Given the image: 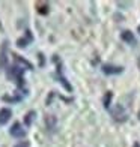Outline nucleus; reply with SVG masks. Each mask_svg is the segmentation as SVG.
Returning <instances> with one entry per match:
<instances>
[{
	"label": "nucleus",
	"mask_w": 140,
	"mask_h": 147,
	"mask_svg": "<svg viewBox=\"0 0 140 147\" xmlns=\"http://www.w3.org/2000/svg\"><path fill=\"white\" fill-rule=\"evenodd\" d=\"M23 74H24V69L20 68V66H11L6 72V77L12 81H15L20 87H23Z\"/></svg>",
	"instance_id": "f257e3e1"
},
{
	"label": "nucleus",
	"mask_w": 140,
	"mask_h": 147,
	"mask_svg": "<svg viewBox=\"0 0 140 147\" xmlns=\"http://www.w3.org/2000/svg\"><path fill=\"white\" fill-rule=\"evenodd\" d=\"M110 113H111L113 119L118 120V122H125V120H126V113H125L122 105H116L115 108L110 110Z\"/></svg>",
	"instance_id": "f03ea898"
},
{
	"label": "nucleus",
	"mask_w": 140,
	"mask_h": 147,
	"mask_svg": "<svg viewBox=\"0 0 140 147\" xmlns=\"http://www.w3.org/2000/svg\"><path fill=\"white\" fill-rule=\"evenodd\" d=\"M9 134H11V135L14 137V138H23V137L26 135V131L23 129V126L17 122V123H14V126L11 128Z\"/></svg>",
	"instance_id": "7ed1b4c3"
},
{
	"label": "nucleus",
	"mask_w": 140,
	"mask_h": 147,
	"mask_svg": "<svg viewBox=\"0 0 140 147\" xmlns=\"http://www.w3.org/2000/svg\"><path fill=\"white\" fill-rule=\"evenodd\" d=\"M124 71L122 66H113V65H103V72L107 75H115V74H121Z\"/></svg>",
	"instance_id": "20e7f679"
},
{
	"label": "nucleus",
	"mask_w": 140,
	"mask_h": 147,
	"mask_svg": "<svg viewBox=\"0 0 140 147\" xmlns=\"http://www.w3.org/2000/svg\"><path fill=\"white\" fill-rule=\"evenodd\" d=\"M12 117V111L9 108H2L0 110V125H6Z\"/></svg>",
	"instance_id": "39448f33"
},
{
	"label": "nucleus",
	"mask_w": 140,
	"mask_h": 147,
	"mask_svg": "<svg viewBox=\"0 0 140 147\" xmlns=\"http://www.w3.org/2000/svg\"><path fill=\"white\" fill-rule=\"evenodd\" d=\"M121 38H122V41H125L126 44H131V45L136 44V38H134V35H133V32H130V30L122 32Z\"/></svg>",
	"instance_id": "423d86ee"
},
{
	"label": "nucleus",
	"mask_w": 140,
	"mask_h": 147,
	"mask_svg": "<svg viewBox=\"0 0 140 147\" xmlns=\"http://www.w3.org/2000/svg\"><path fill=\"white\" fill-rule=\"evenodd\" d=\"M6 48H8V42H5L2 47V53H0V68H5L6 62H8V57H6Z\"/></svg>",
	"instance_id": "0eeeda50"
},
{
	"label": "nucleus",
	"mask_w": 140,
	"mask_h": 147,
	"mask_svg": "<svg viewBox=\"0 0 140 147\" xmlns=\"http://www.w3.org/2000/svg\"><path fill=\"white\" fill-rule=\"evenodd\" d=\"M32 41V35L30 32H27V38H20L17 41V45L20 47V48H24V47H27V44Z\"/></svg>",
	"instance_id": "6e6552de"
},
{
	"label": "nucleus",
	"mask_w": 140,
	"mask_h": 147,
	"mask_svg": "<svg viewBox=\"0 0 140 147\" xmlns=\"http://www.w3.org/2000/svg\"><path fill=\"white\" fill-rule=\"evenodd\" d=\"M35 116H36V111H29L27 114H26V117H24V125L30 126L32 122H33V119H35Z\"/></svg>",
	"instance_id": "1a4fd4ad"
},
{
	"label": "nucleus",
	"mask_w": 140,
	"mask_h": 147,
	"mask_svg": "<svg viewBox=\"0 0 140 147\" xmlns=\"http://www.w3.org/2000/svg\"><path fill=\"white\" fill-rule=\"evenodd\" d=\"M110 99H111V92H107V95H105V98H104V107L105 108L110 107Z\"/></svg>",
	"instance_id": "9d476101"
},
{
	"label": "nucleus",
	"mask_w": 140,
	"mask_h": 147,
	"mask_svg": "<svg viewBox=\"0 0 140 147\" xmlns=\"http://www.w3.org/2000/svg\"><path fill=\"white\" fill-rule=\"evenodd\" d=\"M47 126L53 131V128H54V117H53V116H50L48 119H47Z\"/></svg>",
	"instance_id": "9b49d317"
},
{
	"label": "nucleus",
	"mask_w": 140,
	"mask_h": 147,
	"mask_svg": "<svg viewBox=\"0 0 140 147\" xmlns=\"http://www.w3.org/2000/svg\"><path fill=\"white\" fill-rule=\"evenodd\" d=\"M14 57H15V59L18 60V62H21V63H24V65H26V66H27V68H29V69H32V68H33V66H32V63H29V62H27V60H23V59H21V57H20V56H14Z\"/></svg>",
	"instance_id": "f8f14e48"
},
{
	"label": "nucleus",
	"mask_w": 140,
	"mask_h": 147,
	"mask_svg": "<svg viewBox=\"0 0 140 147\" xmlns=\"http://www.w3.org/2000/svg\"><path fill=\"white\" fill-rule=\"evenodd\" d=\"M30 146V143L29 141H24V143H20V144H17L15 147H29Z\"/></svg>",
	"instance_id": "ddd939ff"
},
{
	"label": "nucleus",
	"mask_w": 140,
	"mask_h": 147,
	"mask_svg": "<svg viewBox=\"0 0 140 147\" xmlns=\"http://www.w3.org/2000/svg\"><path fill=\"white\" fill-rule=\"evenodd\" d=\"M139 119H140V113H139Z\"/></svg>",
	"instance_id": "4468645a"
}]
</instances>
